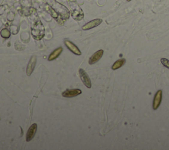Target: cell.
<instances>
[{"mask_svg": "<svg viewBox=\"0 0 169 150\" xmlns=\"http://www.w3.org/2000/svg\"><path fill=\"white\" fill-rule=\"evenodd\" d=\"M81 93H82V91L79 89H67L62 93V96L66 98H71L79 95V94H81Z\"/></svg>", "mask_w": 169, "mask_h": 150, "instance_id": "cell-8", "label": "cell"}, {"mask_svg": "<svg viewBox=\"0 0 169 150\" xmlns=\"http://www.w3.org/2000/svg\"><path fill=\"white\" fill-rule=\"evenodd\" d=\"M127 1H128V2H130L131 0H127Z\"/></svg>", "mask_w": 169, "mask_h": 150, "instance_id": "cell-16", "label": "cell"}, {"mask_svg": "<svg viewBox=\"0 0 169 150\" xmlns=\"http://www.w3.org/2000/svg\"><path fill=\"white\" fill-rule=\"evenodd\" d=\"M162 92L161 90H159L157 93H156L154 99H153V110H157L159 106H160L162 100Z\"/></svg>", "mask_w": 169, "mask_h": 150, "instance_id": "cell-6", "label": "cell"}, {"mask_svg": "<svg viewBox=\"0 0 169 150\" xmlns=\"http://www.w3.org/2000/svg\"><path fill=\"white\" fill-rule=\"evenodd\" d=\"M102 22V20L101 19H94L93 21H90V22H87V24L84 25L82 27V29L84 31H87L89 29H91L93 28H95L97 26H99L101 22Z\"/></svg>", "mask_w": 169, "mask_h": 150, "instance_id": "cell-5", "label": "cell"}, {"mask_svg": "<svg viewBox=\"0 0 169 150\" xmlns=\"http://www.w3.org/2000/svg\"><path fill=\"white\" fill-rule=\"evenodd\" d=\"M1 35L2 37H4L5 38H7L10 37V32H9L7 29L4 28L1 31Z\"/></svg>", "mask_w": 169, "mask_h": 150, "instance_id": "cell-14", "label": "cell"}, {"mask_svg": "<svg viewBox=\"0 0 169 150\" xmlns=\"http://www.w3.org/2000/svg\"><path fill=\"white\" fill-rule=\"evenodd\" d=\"M37 124H33L31 126L30 128L28 130V132L27 134V136H26V140L27 142H30L33 139L35 136V134L37 132Z\"/></svg>", "mask_w": 169, "mask_h": 150, "instance_id": "cell-7", "label": "cell"}, {"mask_svg": "<svg viewBox=\"0 0 169 150\" xmlns=\"http://www.w3.org/2000/svg\"><path fill=\"white\" fill-rule=\"evenodd\" d=\"M103 54H104V51L102 50H99L97 52H96L94 54H93L89 58V64L92 65V64L96 63L97 62H98L100 58L102 57Z\"/></svg>", "mask_w": 169, "mask_h": 150, "instance_id": "cell-9", "label": "cell"}, {"mask_svg": "<svg viewBox=\"0 0 169 150\" xmlns=\"http://www.w3.org/2000/svg\"><path fill=\"white\" fill-rule=\"evenodd\" d=\"M71 16L76 21H81L84 17L83 10L76 2H71L70 3Z\"/></svg>", "mask_w": 169, "mask_h": 150, "instance_id": "cell-3", "label": "cell"}, {"mask_svg": "<svg viewBox=\"0 0 169 150\" xmlns=\"http://www.w3.org/2000/svg\"><path fill=\"white\" fill-rule=\"evenodd\" d=\"M79 74L81 80L83 81V83H84V86L88 88L91 87V81H90L89 76L87 74L85 71H84L83 69H79Z\"/></svg>", "mask_w": 169, "mask_h": 150, "instance_id": "cell-4", "label": "cell"}, {"mask_svg": "<svg viewBox=\"0 0 169 150\" xmlns=\"http://www.w3.org/2000/svg\"><path fill=\"white\" fill-rule=\"evenodd\" d=\"M161 64L163 65L164 66H165L168 69H169V60H167V58H162L161 60Z\"/></svg>", "mask_w": 169, "mask_h": 150, "instance_id": "cell-15", "label": "cell"}, {"mask_svg": "<svg viewBox=\"0 0 169 150\" xmlns=\"http://www.w3.org/2000/svg\"><path fill=\"white\" fill-rule=\"evenodd\" d=\"M62 50H63V48L61 47H60V48H57L56 50H55L54 51H53L52 53L49 56V58H48V60L52 61V60L56 59V58H57L61 54Z\"/></svg>", "mask_w": 169, "mask_h": 150, "instance_id": "cell-13", "label": "cell"}, {"mask_svg": "<svg viewBox=\"0 0 169 150\" xmlns=\"http://www.w3.org/2000/svg\"><path fill=\"white\" fill-rule=\"evenodd\" d=\"M126 60L125 59V58H121V59L116 60L114 62V64L112 65V69L114 70H118L119 69V68L122 67L123 65L126 64Z\"/></svg>", "mask_w": 169, "mask_h": 150, "instance_id": "cell-12", "label": "cell"}, {"mask_svg": "<svg viewBox=\"0 0 169 150\" xmlns=\"http://www.w3.org/2000/svg\"><path fill=\"white\" fill-rule=\"evenodd\" d=\"M31 32L33 38L36 40H39L43 38L44 35V27L40 20L34 21L31 26Z\"/></svg>", "mask_w": 169, "mask_h": 150, "instance_id": "cell-2", "label": "cell"}, {"mask_svg": "<svg viewBox=\"0 0 169 150\" xmlns=\"http://www.w3.org/2000/svg\"><path fill=\"white\" fill-rule=\"evenodd\" d=\"M55 5H52V7L55 8L52 9L50 7V9L52 10V15L54 18H57L58 15L61 16V17L64 19H67L70 17V12L67 10V9L64 7V5L60 4L59 3L55 2Z\"/></svg>", "mask_w": 169, "mask_h": 150, "instance_id": "cell-1", "label": "cell"}, {"mask_svg": "<svg viewBox=\"0 0 169 150\" xmlns=\"http://www.w3.org/2000/svg\"><path fill=\"white\" fill-rule=\"evenodd\" d=\"M65 44H66V46L67 47V48L69 49L70 51L72 52L73 53H74L76 55H81V51L79 50V49L77 48V46L76 45H75L73 42H71L69 40H65Z\"/></svg>", "mask_w": 169, "mask_h": 150, "instance_id": "cell-10", "label": "cell"}, {"mask_svg": "<svg viewBox=\"0 0 169 150\" xmlns=\"http://www.w3.org/2000/svg\"><path fill=\"white\" fill-rule=\"evenodd\" d=\"M36 63H37V57L32 56L31 58V60L29 61V63L28 64L27 68V74L28 76H31V74L33 72L36 66Z\"/></svg>", "mask_w": 169, "mask_h": 150, "instance_id": "cell-11", "label": "cell"}]
</instances>
